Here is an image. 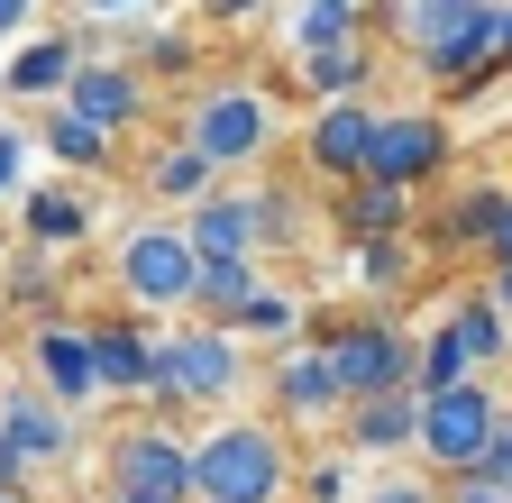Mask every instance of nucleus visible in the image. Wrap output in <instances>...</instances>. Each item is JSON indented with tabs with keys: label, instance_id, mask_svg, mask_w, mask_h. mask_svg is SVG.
Masks as SVG:
<instances>
[{
	"label": "nucleus",
	"instance_id": "nucleus-1",
	"mask_svg": "<svg viewBox=\"0 0 512 503\" xmlns=\"http://www.w3.org/2000/svg\"><path fill=\"white\" fill-rule=\"evenodd\" d=\"M183 494L192 503H284L293 494V449L275 421H211L183 430Z\"/></svg>",
	"mask_w": 512,
	"mask_h": 503
},
{
	"label": "nucleus",
	"instance_id": "nucleus-2",
	"mask_svg": "<svg viewBox=\"0 0 512 503\" xmlns=\"http://www.w3.org/2000/svg\"><path fill=\"white\" fill-rule=\"evenodd\" d=\"M247 394V348L211 321L156 330V385H147V421H183V412H229Z\"/></svg>",
	"mask_w": 512,
	"mask_h": 503
},
{
	"label": "nucleus",
	"instance_id": "nucleus-3",
	"mask_svg": "<svg viewBox=\"0 0 512 503\" xmlns=\"http://www.w3.org/2000/svg\"><path fill=\"white\" fill-rule=\"evenodd\" d=\"M302 348L330 357L339 403L412 394V330L394 321V311H320V321H302Z\"/></svg>",
	"mask_w": 512,
	"mask_h": 503
},
{
	"label": "nucleus",
	"instance_id": "nucleus-4",
	"mask_svg": "<svg viewBox=\"0 0 512 503\" xmlns=\"http://www.w3.org/2000/svg\"><path fill=\"white\" fill-rule=\"evenodd\" d=\"M183 147L202 156L211 174L266 165V147H275V101L256 92V83H202L192 110H183Z\"/></svg>",
	"mask_w": 512,
	"mask_h": 503
},
{
	"label": "nucleus",
	"instance_id": "nucleus-5",
	"mask_svg": "<svg viewBox=\"0 0 512 503\" xmlns=\"http://www.w3.org/2000/svg\"><path fill=\"white\" fill-rule=\"evenodd\" d=\"M494 421H503V394L485 385V375H467V385L430 394L421 421H412V458H421V476H458V467H476L485 439H494Z\"/></svg>",
	"mask_w": 512,
	"mask_h": 503
},
{
	"label": "nucleus",
	"instance_id": "nucleus-6",
	"mask_svg": "<svg viewBox=\"0 0 512 503\" xmlns=\"http://www.w3.org/2000/svg\"><path fill=\"white\" fill-rule=\"evenodd\" d=\"M192 266H202V257L183 247L174 220H138V229L110 247V275H119V293H128L138 321H147V311H183L192 302Z\"/></svg>",
	"mask_w": 512,
	"mask_h": 503
},
{
	"label": "nucleus",
	"instance_id": "nucleus-7",
	"mask_svg": "<svg viewBox=\"0 0 512 503\" xmlns=\"http://www.w3.org/2000/svg\"><path fill=\"white\" fill-rule=\"evenodd\" d=\"M101 494H183V430L174 421H147V412L119 421L101 439Z\"/></svg>",
	"mask_w": 512,
	"mask_h": 503
},
{
	"label": "nucleus",
	"instance_id": "nucleus-8",
	"mask_svg": "<svg viewBox=\"0 0 512 503\" xmlns=\"http://www.w3.org/2000/svg\"><path fill=\"white\" fill-rule=\"evenodd\" d=\"M448 156H458V138H448L439 110H384L375 119V147H366V174L394 183V193H421V183L448 174Z\"/></svg>",
	"mask_w": 512,
	"mask_h": 503
},
{
	"label": "nucleus",
	"instance_id": "nucleus-9",
	"mask_svg": "<svg viewBox=\"0 0 512 503\" xmlns=\"http://www.w3.org/2000/svg\"><path fill=\"white\" fill-rule=\"evenodd\" d=\"M0 449H10L28 476L74 467V412H64L37 375H10V385H0Z\"/></svg>",
	"mask_w": 512,
	"mask_h": 503
},
{
	"label": "nucleus",
	"instance_id": "nucleus-10",
	"mask_svg": "<svg viewBox=\"0 0 512 503\" xmlns=\"http://www.w3.org/2000/svg\"><path fill=\"white\" fill-rule=\"evenodd\" d=\"M28 375L64 403V412H92L101 403V366H92V321H64V311H46L37 321V339H28Z\"/></svg>",
	"mask_w": 512,
	"mask_h": 503
},
{
	"label": "nucleus",
	"instance_id": "nucleus-11",
	"mask_svg": "<svg viewBox=\"0 0 512 503\" xmlns=\"http://www.w3.org/2000/svg\"><path fill=\"white\" fill-rule=\"evenodd\" d=\"M375 101L357 92V101H320L311 110V129H302V165L320 174V183H357L366 174V147H375Z\"/></svg>",
	"mask_w": 512,
	"mask_h": 503
},
{
	"label": "nucleus",
	"instance_id": "nucleus-12",
	"mask_svg": "<svg viewBox=\"0 0 512 503\" xmlns=\"http://www.w3.org/2000/svg\"><path fill=\"white\" fill-rule=\"evenodd\" d=\"M10 211H19L10 229H19L28 247H46V257H64V247H83V238L101 229V211H92V183H83V174H64V183H28V193H19Z\"/></svg>",
	"mask_w": 512,
	"mask_h": 503
},
{
	"label": "nucleus",
	"instance_id": "nucleus-13",
	"mask_svg": "<svg viewBox=\"0 0 512 503\" xmlns=\"http://www.w3.org/2000/svg\"><path fill=\"white\" fill-rule=\"evenodd\" d=\"M266 403H275V430H339V385H330V357L320 348H284L275 375H266Z\"/></svg>",
	"mask_w": 512,
	"mask_h": 503
},
{
	"label": "nucleus",
	"instance_id": "nucleus-14",
	"mask_svg": "<svg viewBox=\"0 0 512 503\" xmlns=\"http://www.w3.org/2000/svg\"><path fill=\"white\" fill-rule=\"evenodd\" d=\"M64 110L119 138V129H138V119H147V83H138V65H110V55H74V83H64Z\"/></svg>",
	"mask_w": 512,
	"mask_h": 503
},
{
	"label": "nucleus",
	"instance_id": "nucleus-15",
	"mask_svg": "<svg viewBox=\"0 0 512 503\" xmlns=\"http://www.w3.org/2000/svg\"><path fill=\"white\" fill-rule=\"evenodd\" d=\"M183 247L192 257H266L256 247V211H247V193H229V183H211L202 202H183Z\"/></svg>",
	"mask_w": 512,
	"mask_h": 503
},
{
	"label": "nucleus",
	"instance_id": "nucleus-16",
	"mask_svg": "<svg viewBox=\"0 0 512 503\" xmlns=\"http://www.w3.org/2000/svg\"><path fill=\"white\" fill-rule=\"evenodd\" d=\"M92 366H101V394H128V403H147L156 385V330L128 311V321H92Z\"/></svg>",
	"mask_w": 512,
	"mask_h": 503
},
{
	"label": "nucleus",
	"instance_id": "nucleus-17",
	"mask_svg": "<svg viewBox=\"0 0 512 503\" xmlns=\"http://www.w3.org/2000/svg\"><path fill=\"white\" fill-rule=\"evenodd\" d=\"M412 421H421L412 394H366V403L339 412V449H348L357 467H366V458H412Z\"/></svg>",
	"mask_w": 512,
	"mask_h": 503
},
{
	"label": "nucleus",
	"instance_id": "nucleus-18",
	"mask_svg": "<svg viewBox=\"0 0 512 503\" xmlns=\"http://www.w3.org/2000/svg\"><path fill=\"white\" fill-rule=\"evenodd\" d=\"M64 83H74V37H19L10 55H0V92L10 101H64Z\"/></svg>",
	"mask_w": 512,
	"mask_h": 503
},
{
	"label": "nucleus",
	"instance_id": "nucleus-19",
	"mask_svg": "<svg viewBox=\"0 0 512 503\" xmlns=\"http://www.w3.org/2000/svg\"><path fill=\"white\" fill-rule=\"evenodd\" d=\"M330 220H339V238H394V229H412V193H394V183H375V174H357V183H339Z\"/></svg>",
	"mask_w": 512,
	"mask_h": 503
},
{
	"label": "nucleus",
	"instance_id": "nucleus-20",
	"mask_svg": "<svg viewBox=\"0 0 512 503\" xmlns=\"http://www.w3.org/2000/svg\"><path fill=\"white\" fill-rule=\"evenodd\" d=\"M503 202H512V183H467V193L439 211V257H485V238H494Z\"/></svg>",
	"mask_w": 512,
	"mask_h": 503
},
{
	"label": "nucleus",
	"instance_id": "nucleus-21",
	"mask_svg": "<svg viewBox=\"0 0 512 503\" xmlns=\"http://www.w3.org/2000/svg\"><path fill=\"white\" fill-rule=\"evenodd\" d=\"M421 275V247H412V229H394V238H348V284L357 293H403Z\"/></svg>",
	"mask_w": 512,
	"mask_h": 503
},
{
	"label": "nucleus",
	"instance_id": "nucleus-22",
	"mask_svg": "<svg viewBox=\"0 0 512 503\" xmlns=\"http://www.w3.org/2000/svg\"><path fill=\"white\" fill-rule=\"evenodd\" d=\"M37 156H55L64 174H101L110 165V129H92V119H74V110H64V101H46V119H37Z\"/></svg>",
	"mask_w": 512,
	"mask_h": 503
},
{
	"label": "nucleus",
	"instance_id": "nucleus-23",
	"mask_svg": "<svg viewBox=\"0 0 512 503\" xmlns=\"http://www.w3.org/2000/svg\"><path fill=\"white\" fill-rule=\"evenodd\" d=\"M256 284H266V266H256V257H202V266H192V302H183V311L220 330V321H229V311H238Z\"/></svg>",
	"mask_w": 512,
	"mask_h": 503
},
{
	"label": "nucleus",
	"instance_id": "nucleus-24",
	"mask_svg": "<svg viewBox=\"0 0 512 503\" xmlns=\"http://www.w3.org/2000/svg\"><path fill=\"white\" fill-rule=\"evenodd\" d=\"M439 321H448V339L467 348V366H476V375H485V366H512V321H503L485 293H458Z\"/></svg>",
	"mask_w": 512,
	"mask_h": 503
},
{
	"label": "nucleus",
	"instance_id": "nucleus-25",
	"mask_svg": "<svg viewBox=\"0 0 512 503\" xmlns=\"http://www.w3.org/2000/svg\"><path fill=\"white\" fill-rule=\"evenodd\" d=\"M366 83H375V37H348V46L302 55V92L311 101H357Z\"/></svg>",
	"mask_w": 512,
	"mask_h": 503
},
{
	"label": "nucleus",
	"instance_id": "nucleus-26",
	"mask_svg": "<svg viewBox=\"0 0 512 503\" xmlns=\"http://www.w3.org/2000/svg\"><path fill=\"white\" fill-rule=\"evenodd\" d=\"M348 37H366V0H302V10L284 19V55L293 65L320 55V46H348Z\"/></svg>",
	"mask_w": 512,
	"mask_h": 503
},
{
	"label": "nucleus",
	"instance_id": "nucleus-27",
	"mask_svg": "<svg viewBox=\"0 0 512 503\" xmlns=\"http://www.w3.org/2000/svg\"><path fill=\"white\" fill-rule=\"evenodd\" d=\"M220 330H229L238 348H247V339H284V348H293V339H302V302H293L284 284H256V293H247V302L229 311Z\"/></svg>",
	"mask_w": 512,
	"mask_h": 503
},
{
	"label": "nucleus",
	"instance_id": "nucleus-28",
	"mask_svg": "<svg viewBox=\"0 0 512 503\" xmlns=\"http://www.w3.org/2000/svg\"><path fill=\"white\" fill-rule=\"evenodd\" d=\"M467 348L448 339V321H430L421 339H412V403H430V394H448V385H467Z\"/></svg>",
	"mask_w": 512,
	"mask_h": 503
},
{
	"label": "nucleus",
	"instance_id": "nucleus-29",
	"mask_svg": "<svg viewBox=\"0 0 512 503\" xmlns=\"http://www.w3.org/2000/svg\"><path fill=\"white\" fill-rule=\"evenodd\" d=\"M138 183H147V202H202L220 174H211L202 156H192V147L174 138V147H156V156H147V174H138Z\"/></svg>",
	"mask_w": 512,
	"mask_h": 503
},
{
	"label": "nucleus",
	"instance_id": "nucleus-30",
	"mask_svg": "<svg viewBox=\"0 0 512 503\" xmlns=\"http://www.w3.org/2000/svg\"><path fill=\"white\" fill-rule=\"evenodd\" d=\"M293 494H302V503H357V458H348V449L311 458V467L293 476Z\"/></svg>",
	"mask_w": 512,
	"mask_h": 503
},
{
	"label": "nucleus",
	"instance_id": "nucleus-31",
	"mask_svg": "<svg viewBox=\"0 0 512 503\" xmlns=\"http://www.w3.org/2000/svg\"><path fill=\"white\" fill-rule=\"evenodd\" d=\"M156 74H192V37L183 28H147L138 37V83H156Z\"/></svg>",
	"mask_w": 512,
	"mask_h": 503
},
{
	"label": "nucleus",
	"instance_id": "nucleus-32",
	"mask_svg": "<svg viewBox=\"0 0 512 503\" xmlns=\"http://www.w3.org/2000/svg\"><path fill=\"white\" fill-rule=\"evenodd\" d=\"M28 165H37V129L0 119V202H19V193H28Z\"/></svg>",
	"mask_w": 512,
	"mask_h": 503
},
{
	"label": "nucleus",
	"instance_id": "nucleus-33",
	"mask_svg": "<svg viewBox=\"0 0 512 503\" xmlns=\"http://www.w3.org/2000/svg\"><path fill=\"white\" fill-rule=\"evenodd\" d=\"M247 211H256V247H284L293 238V183H266V193H247Z\"/></svg>",
	"mask_w": 512,
	"mask_h": 503
},
{
	"label": "nucleus",
	"instance_id": "nucleus-34",
	"mask_svg": "<svg viewBox=\"0 0 512 503\" xmlns=\"http://www.w3.org/2000/svg\"><path fill=\"white\" fill-rule=\"evenodd\" d=\"M357 503H439V476H375V485H357Z\"/></svg>",
	"mask_w": 512,
	"mask_h": 503
},
{
	"label": "nucleus",
	"instance_id": "nucleus-35",
	"mask_svg": "<svg viewBox=\"0 0 512 503\" xmlns=\"http://www.w3.org/2000/svg\"><path fill=\"white\" fill-rule=\"evenodd\" d=\"M439 503H512V485H494V476L458 467V476H439Z\"/></svg>",
	"mask_w": 512,
	"mask_h": 503
},
{
	"label": "nucleus",
	"instance_id": "nucleus-36",
	"mask_svg": "<svg viewBox=\"0 0 512 503\" xmlns=\"http://www.w3.org/2000/svg\"><path fill=\"white\" fill-rule=\"evenodd\" d=\"M476 476L512 485V403H503V421H494V439H485V458H476Z\"/></svg>",
	"mask_w": 512,
	"mask_h": 503
},
{
	"label": "nucleus",
	"instance_id": "nucleus-37",
	"mask_svg": "<svg viewBox=\"0 0 512 503\" xmlns=\"http://www.w3.org/2000/svg\"><path fill=\"white\" fill-rule=\"evenodd\" d=\"M37 28V0H0V46H19Z\"/></svg>",
	"mask_w": 512,
	"mask_h": 503
},
{
	"label": "nucleus",
	"instance_id": "nucleus-38",
	"mask_svg": "<svg viewBox=\"0 0 512 503\" xmlns=\"http://www.w3.org/2000/svg\"><path fill=\"white\" fill-rule=\"evenodd\" d=\"M83 10H92V19H156L165 0H83Z\"/></svg>",
	"mask_w": 512,
	"mask_h": 503
},
{
	"label": "nucleus",
	"instance_id": "nucleus-39",
	"mask_svg": "<svg viewBox=\"0 0 512 503\" xmlns=\"http://www.w3.org/2000/svg\"><path fill=\"white\" fill-rule=\"evenodd\" d=\"M485 266H512V202H503V220H494V238H485Z\"/></svg>",
	"mask_w": 512,
	"mask_h": 503
},
{
	"label": "nucleus",
	"instance_id": "nucleus-40",
	"mask_svg": "<svg viewBox=\"0 0 512 503\" xmlns=\"http://www.w3.org/2000/svg\"><path fill=\"white\" fill-rule=\"evenodd\" d=\"M494 74H512V0L494 10Z\"/></svg>",
	"mask_w": 512,
	"mask_h": 503
},
{
	"label": "nucleus",
	"instance_id": "nucleus-41",
	"mask_svg": "<svg viewBox=\"0 0 512 503\" xmlns=\"http://www.w3.org/2000/svg\"><path fill=\"white\" fill-rule=\"evenodd\" d=\"M485 302H494L503 321H512V266H494V275H485Z\"/></svg>",
	"mask_w": 512,
	"mask_h": 503
},
{
	"label": "nucleus",
	"instance_id": "nucleus-42",
	"mask_svg": "<svg viewBox=\"0 0 512 503\" xmlns=\"http://www.w3.org/2000/svg\"><path fill=\"white\" fill-rule=\"evenodd\" d=\"M202 10H211V19H256L266 0H202Z\"/></svg>",
	"mask_w": 512,
	"mask_h": 503
},
{
	"label": "nucleus",
	"instance_id": "nucleus-43",
	"mask_svg": "<svg viewBox=\"0 0 512 503\" xmlns=\"http://www.w3.org/2000/svg\"><path fill=\"white\" fill-rule=\"evenodd\" d=\"M0 485H28V467H19V458H10V449H0Z\"/></svg>",
	"mask_w": 512,
	"mask_h": 503
},
{
	"label": "nucleus",
	"instance_id": "nucleus-44",
	"mask_svg": "<svg viewBox=\"0 0 512 503\" xmlns=\"http://www.w3.org/2000/svg\"><path fill=\"white\" fill-rule=\"evenodd\" d=\"M101 503H183V494H101Z\"/></svg>",
	"mask_w": 512,
	"mask_h": 503
},
{
	"label": "nucleus",
	"instance_id": "nucleus-45",
	"mask_svg": "<svg viewBox=\"0 0 512 503\" xmlns=\"http://www.w3.org/2000/svg\"><path fill=\"white\" fill-rule=\"evenodd\" d=\"M0 503H37V494H28V485H0Z\"/></svg>",
	"mask_w": 512,
	"mask_h": 503
},
{
	"label": "nucleus",
	"instance_id": "nucleus-46",
	"mask_svg": "<svg viewBox=\"0 0 512 503\" xmlns=\"http://www.w3.org/2000/svg\"><path fill=\"white\" fill-rule=\"evenodd\" d=\"M0 266H10V220H0Z\"/></svg>",
	"mask_w": 512,
	"mask_h": 503
}]
</instances>
